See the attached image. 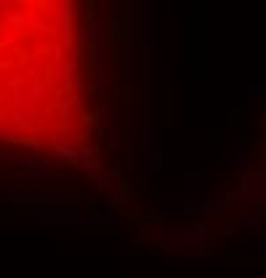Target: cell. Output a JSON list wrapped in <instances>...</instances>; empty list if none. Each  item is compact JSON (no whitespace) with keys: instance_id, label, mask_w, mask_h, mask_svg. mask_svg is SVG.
Returning a JSON list of instances; mask_svg holds the SVG:
<instances>
[{"instance_id":"obj_1","label":"cell","mask_w":266,"mask_h":278,"mask_svg":"<svg viewBox=\"0 0 266 278\" xmlns=\"http://www.w3.org/2000/svg\"><path fill=\"white\" fill-rule=\"evenodd\" d=\"M211 246V233L205 222L197 219L192 225H173L165 227L160 236V249L163 252H178V254H203Z\"/></svg>"},{"instance_id":"obj_2","label":"cell","mask_w":266,"mask_h":278,"mask_svg":"<svg viewBox=\"0 0 266 278\" xmlns=\"http://www.w3.org/2000/svg\"><path fill=\"white\" fill-rule=\"evenodd\" d=\"M133 32H136V27H133V3H115L107 32V45L115 62H122L125 51L133 43Z\"/></svg>"},{"instance_id":"obj_3","label":"cell","mask_w":266,"mask_h":278,"mask_svg":"<svg viewBox=\"0 0 266 278\" xmlns=\"http://www.w3.org/2000/svg\"><path fill=\"white\" fill-rule=\"evenodd\" d=\"M16 219H32V222H45V225H51V222H61V225H80V222H88V225H99V222H117V217H93V214H78V211H32V214H27V211H16L14 214Z\"/></svg>"},{"instance_id":"obj_4","label":"cell","mask_w":266,"mask_h":278,"mask_svg":"<svg viewBox=\"0 0 266 278\" xmlns=\"http://www.w3.org/2000/svg\"><path fill=\"white\" fill-rule=\"evenodd\" d=\"M189 72L192 83H203V3H192V35H189Z\"/></svg>"},{"instance_id":"obj_5","label":"cell","mask_w":266,"mask_h":278,"mask_svg":"<svg viewBox=\"0 0 266 278\" xmlns=\"http://www.w3.org/2000/svg\"><path fill=\"white\" fill-rule=\"evenodd\" d=\"M240 196L250 209H266V171L253 169L240 177Z\"/></svg>"},{"instance_id":"obj_6","label":"cell","mask_w":266,"mask_h":278,"mask_svg":"<svg viewBox=\"0 0 266 278\" xmlns=\"http://www.w3.org/2000/svg\"><path fill=\"white\" fill-rule=\"evenodd\" d=\"M16 206H66L72 209L78 203L75 193H19L11 198Z\"/></svg>"},{"instance_id":"obj_7","label":"cell","mask_w":266,"mask_h":278,"mask_svg":"<svg viewBox=\"0 0 266 278\" xmlns=\"http://www.w3.org/2000/svg\"><path fill=\"white\" fill-rule=\"evenodd\" d=\"M181 193L192 201H205V171H184Z\"/></svg>"},{"instance_id":"obj_8","label":"cell","mask_w":266,"mask_h":278,"mask_svg":"<svg viewBox=\"0 0 266 278\" xmlns=\"http://www.w3.org/2000/svg\"><path fill=\"white\" fill-rule=\"evenodd\" d=\"M165 262H173V265H224L226 259L224 257H216V254H178V257H163Z\"/></svg>"},{"instance_id":"obj_9","label":"cell","mask_w":266,"mask_h":278,"mask_svg":"<svg viewBox=\"0 0 266 278\" xmlns=\"http://www.w3.org/2000/svg\"><path fill=\"white\" fill-rule=\"evenodd\" d=\"M101 72V43L96 38L88 40V86L93 88V80H99Z\"/></svg>"},{"instance_id":"obj_10","label":"cell","mask_w":266,"mask_h":278,"mask_svg":"<svg viewBox=\"0 0 266 278\" xmlns=\"http://www.w3.org/2000/svg\"><path fill=\"white\" fill-rule=\"evenodd\" d=\"M226 169L229 171H237L242 177V174H248V171H253V161H250V155H248V150H234L229 158H226Z\"/></svg>"},{"instance_id":"obj_11","label":"cell","mask_w":266,"mask_h":278,"mask_svg":"<svg viewBox=\"0 0 266 278\" xmlns=\"http://www.w3.org/2000/svg\"><path fill=\"white\" fill-rule=\"evenodd\" d=\"M234 252L240 257H266V238H261V241L242 238L234 244Z\"/></svg>"},{"instance_id":"obj_12","label":"cell","mask_w":266,"mask_h":278,"mask_svg":"<svg viewBox=\"0 0 266 278\" xmlns=\"http://www.w3.org/2000/svg\"><path fill=\"white\" fill-rule=\"evenodd\" d=\"M240 219V225L245 227V230H258V227H266L263 225V211H258V209H250V211H245V214H240L237 217Z\"/></svg>"},{"instance_id":"obj_13","label":"cell","mask_w":266,"mask_h":278,"mask_svg":"<svg viewBox=\"0 0 266 278\" xmlns=\"http://www.w3.org/2000/svg\"><path fill=\"white\" fill-rule=\"evenodd\" d=\"M147 171L149 174L163 171V147H152V150L147 153Z\"/></svg>"},{"instance_id":"obj_14","label":"cell","mask_w":266,"mask_h":278,"mask_svg":"<svg viewBox=\"0 0 266 278\" xmlns=\"http://www.w3.org/2000/svg\"><path fill=\"white\" fill-rule=\"evenodd\" d=\"M245 97H248V107H255L258 102L266 99V86H248L245 88Z\"/></svg>"},{"instance_id":"obj_15","label":"cell","mask_w":266,"mask_h":278,"mask_svg":"<svg viewBox=\"0 0 266 278\" xmlns=\"http://www.w3.org/2000/svg\"><path fill=\"white\" fill-rule=\"evenodd\" d=\"M226 115H229V118H226V126H242V123H245V110H242V107H240V110L232 107Z\"/></svg>"},{"instance_id":"obj_16","label":"cell","mask_w":266,"mask_h":278,"mask_svg":"<svg viewBox=\"0 0 266 278\" xmlns=\"http://www.w3.org/2000/svg\"><path fill=\"white\" fill-rule=\"evenodd\" d=\"M78 252H80L78 246H66V244L56 246V257H78Z\"/></svg>"},{"instance_id":"obj_17","label":"cell","mask_w":266,"mask_h":278,"mask_svg":"<svg viewBox=\"0 0 266 278\" xmlns=\"http://www.w3.org/2000/svg\"><path fill=\"white\" fill-rule=\"evenodd\" d=\"M99 123H101L99 113H85V115H83V126H85V128H96Z\"/></svg>"},{"instance_id":"obj_18","label":"cell","mask_w":266,"mask_h":278,"mask_svg":"<svg viewBox=\"0 0 266 278\" xmlns=\"http://www.w3.org/2000/svg\"><path fill=\"white\" fill-rule=\"evenodd\" d=\"M218 136H221V131H218V128H208V131H205V142H208V145H213Z\"/></svg>"},{"instance_id":"obj_19","label":"cell","mask_w":266,"mask_h":278,"mask_svg":"<svg viewBox=\"0 0 266 278\" xmlns=\"http://www.w3.org/2000/svg\"><path fill=\"white\" fill-rule=\"evenodd\" d=\"M163 83H165V86L170 83V67H168V64H163Z\"/></svg>"},{"instance_id":"obj_20","label":"cell","mask_w":266,"mask_h":278,"mask_svg":"<svg viewBox=\"0 0 266 278\" xmlns=\"http://www.w3.org/2000/svg\"><path fill=\"white\" fill-rule=\"evenodd\" d=\"M147 179H149V171H141V174H136V182H139V184H147Z\"/></svg>"}]
</instances>
